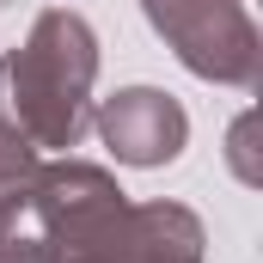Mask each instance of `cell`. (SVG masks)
Instances as JSON below:
<instances>
[{"mask_svg": "<svg viewBox=\"0 0 263 263\" xmlns=\"http://www.w3.org/2000/svg\"><path fill=\"white\" fill-rule=\"evenodd\" d=\"M98 37L80 12L49 6L31 18L25 43L0 55V117L31 135L37 153H67L92 129Z\"/></svg>", "mask_w": 263, "mask_h": 263, "instance_id": "cell-1", "label": "cell"}, {"mask_svg": "<svg viewBox=\"0 0 263 263\" xmlns=\"http://www.w3.org/2000/svg\"><path fill=\"white\" fill-rule=\"evenodd\" d=\"M129 190L86 159L37 165L0 196V263H86Z\"/></svg>", "mask_w": 263, "mask_h": 263, "instance_id": "cell-2", "label": "cell"}, {"mask_svg": "<svg viewBox=\"0 0 263 263\" xmlns=\"http://www.w3.org/2000/svg\"><path fill=\"white\" fill-rule=\"evenodd\" d=\"M147 25L165 37V49L196 80L251 92L263 73V43L245 0H141Z\"/></svg>", "mask_w": 263, "mask_h": 263, "instance_id": "cell-3", "label": "cell"}, {"mask_svg": "<svg viewBox=\"0 0 263 263\" xmlns=\"http://www.w3.org/2000/svg\"><path fill=\"white\" fill-rule=\"evenodd\" d=\"M92 123H98V141L117 153V165H141V172L172 165L184 153V141H190L184 104L172 92H159V86H123L117 98L98 104Z\"/></svg>", "mask_w": 263, "mask_h": 263, "instance_id": "cell-4", "label": "cell"}, {"mask_svg": "<svg viewBox=\"0 0 263 263\" xmlns=\"http://www.w3.org/2000/svg\"><path fill=\"white\" fill-rule=\"evenodd\" d=\"M208 233L184 202H123L86 263H202Z\"/></svg>", "mask_w": 263, "mask_h": 263, "instance_id": "cell-5", "label": "cell"}, {"mask_svg": "<svg viewBox=\"0 0 263 263\" xmlns=\"http://www.w3.org/2000/svg\"><path fill=\"white\" fill-rule=\"evenodd\" d=\"M37 165H43V153L31 147V135L18 129L12 117H0V196H6L12 184H25Z\"/></svg>", "mask_w": 263, "mask_h": 263, "instance_id": "cell-6", "label": "cell"}]
</instances>
